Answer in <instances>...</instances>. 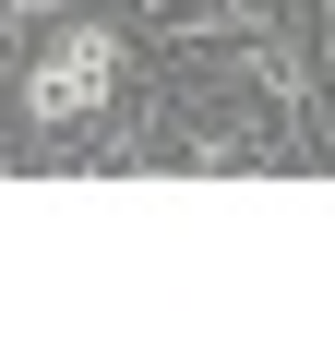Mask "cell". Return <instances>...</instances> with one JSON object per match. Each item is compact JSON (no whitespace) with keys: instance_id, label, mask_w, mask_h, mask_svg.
Returning a JSON list of instances; mask_svg holds the SVG:
<instances>
[{"instance_id":"obj_1","label":"cell","mask_w":335,"mask_h":359,"mask_svg":"<svg viewBox=\"0 0 335 359\" xmlns=\"http://www.w3.org/2000/svg\"><path fill=\"white\" fill-rule=\"evenodd\" d=\"M120 25H60L25 72H13V120L25 132H72V120H96L108 96H120Z\"/></svg>"},{"instance_id":"obj_2","label":"cell","mask_w":335,"mask_h":359,"mask_svg":"<svg viewBox=\"0 0 335 359\" xmlns=\"http://www.w3.org/2000/svg\"><path fill=\"white\" fill-rule=\"evenodd\" d=\"M0 13H13V25H48V13H60V0H0Z\"/></svg>"}]
</instances>
